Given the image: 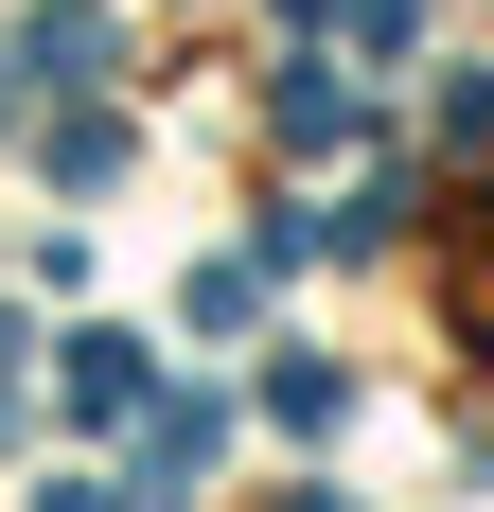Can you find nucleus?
Returning a JSON list of instances; mask_svg holds the SVG:
<instances>
[{
  "instance_id": "f257e3e1",
  "label": "nucleus",
  "mask_w": 494,
  "mask_h": 512,
  "mask_svg": "<svg viewBox=\"0 0 494 512\" xmlns=\"http://www.w3.org/2000/svg\"><path fill=\"white\" fill-rule=\"evenodd\" d=\"M124 424L159 442V477H212V442H230V407H212V389H142Z\"/></svg>"
},
{
  "instance_id": "f03ea898",
  "label": "nucleus",
  "mask_w": 494,
  "mask_h": 512,
  "mask_svg": "<svg viewBox=\"0 0 494 512\" xmlns=\"http://www.w3.org/2000/svg\"><path fill=\"white\" fill-rule=\"evenodd\" d=\"M53 371H71V407H89V424H124V407H142V336H106V318H89Z\"/></svg>"
},
{
  "instance_id": "7ed1b4c3",
  "label": "nucleus",
  "mask_w": 494,
  "mask_h": 512,
  "mask_svg": "<svg viewBox=\"0 0 494 512\" xmlns=\"http://www.w3.org/2000/svg\"><path fill=\"white\" fill-rule=\"evenodd\" d=\"M18 71H53V89H106V71H124V36H106V18H36V36H18Z\"/></svg>"
},
{
  "instance_id": "20e7f679",
  "label": "nucleus",
  "mask_w": 494,
  "mask_h": 512,
  "mask_svg": "<svg viewBox=\"0 0 494 512\" xmlns=\"http://www.w3.org/2000/svg\"><path fill=\"white\" fill-rule=\"evenodd\" d=\"M283 142H353V71H283Z\"/></svg>"
},
{
  "instance_id": "39448f33",
  "label": "nucleus",
  "mask_w": 494,
  "mask_h": 512,
  "mask_svg": "<svg viewBox=\"0 0 494 512\" xmlns=\"http://www.w3.org/2000/svg\"><path fill=\"white\" fill-rule=\"evenodd\" d=\"M300 512H353V495H300Z\"/></svg>"
}]
</instances>
